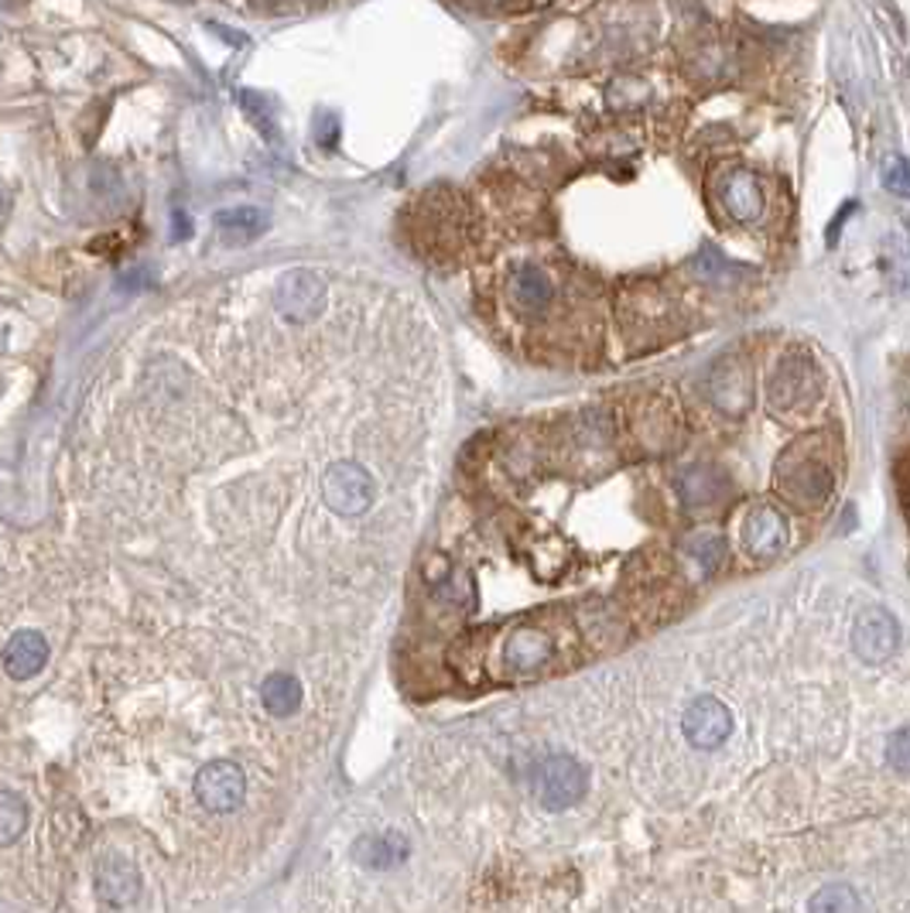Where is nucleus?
I'll return each instance as SVG.
<instances>
[{
    "label": "nucleus",
    "instance_id": "nucleus-16",
    "mask_svg": "<svg viewBox=\"0 0 910 913\" xmlns=\"http://www.w3.org/2000/svg\"><path fill=\"white\" fill-rule=\"evenodd\" d=\"M685 555L698 564L702 575H713L716 568L723 564V558H726V540L716 530H695L685 540Z\"/></svg>",
    "mask_w": 910,
    "mask_h": 913
},
{
    "label": "nucleus",
    "instance_id": "nucleus-8",
    "mask_svg": "<svg viewBox=\"0 0 910 913\" xmlns=\"http://www.w3.org/2000/svg\"><path fill=\"white\" fill-rule=\"evenodd\" d=\"M787 545V521L774 506H753L743 521V551L757 561H771Z\"/></svg>",
    "mask_w": 910,
    "mask_h": 913
},
{
    "label": "nucleus",
    "instance_id": "nucleus-19",
    "mask_svg": "<svg viewBox=\"0 0 910 913\" xmlns=\"http://www.w3.org/2000/svg\"><path fill=\"white\" fill-rule=\"evenodd\" d=\"M879 182H884L887 192L900 195V198H910V161L894 155L884 161V171H879Z\"/></svg>",
    "mask_w": 910,
    "mask_h": 913
},
{
    "label": "nucleus",
    "instance_id": "nucleus-9",
    "mask_svg": "<svg viewBox=\"0 0 910 913\" xmlns=\"http://www.w3.org/2000/svg\"><path fill=\"white\" fill-rule=\"evenodd\" d=\"M897 619L887 609H866L856 619V630H852V647L866 664H884L897 650Z\"/></svg>",
    "mask_w": 910,
    "mask_h": 913
},
{
    "label": "nucleus",
    "instance_id": "nucleus-20",
    "mask_svg": "<svg viewBox=\"0 0 910 913\" xmlns=\"http://www.w3.org/2000/svg\"><path fill=\"white\" fill-rule=\"evenodd\" d=\"M548 295H551V288H548V281L537 274V271H527V274H521V281H517V298L527 305V308H537L542 301H548Z\"/></svg>",
    "mask_w": 910,
    "mask_h": 913
},
{
    "label": "nucleus",
    "instance_id": "nucleus-11",
    "mask_svg": "<svg viewBox=\"0 0 910 913\" xmlns=\"http://www.w3.org/2000/svg\"><path fill=\"white\" fill-rule=\"evenodd\" d=\"M408 852H411V845H408V838L401 832H374V835H363L353 845L356 863L363 869H374V872L397 869L408 859Z\"/></svg>",
    "mask_w": 910,
    "mask_h": 913
},
{
    "label": "nucleus",
    "instance_id": "nucleus-6",
    "mask_svg": "<svg viewBox=\"0 0 910 913\" xmlns=\"http://www.w3.org/2000/svg\"><path fill=\"white\" fill-rule=\"evenodd\" d=\"M551 658H555V637L537 623H521L517 630L503 640V650H500V664L510 674L542 671L545 664H551Z\"/></svg>",
    "mask_w": 910,
    "mask_h": 913
},
{
    "label": "nucleus",
    "instance_id": "nucleus-12",
    "mask_svg": "<svg viewBox=\"0 0 910 913\" xmlns=\"http://www.w3.org/2000/svg\"><path fill=\"white\" fill-rule=\"evenodd\" d=\"M48 664V640L38 630H21L4 647V671L18 681L35 677Z\"/></svg>",
    "mask_w": 910,
    "mask_h": 913
},
{
    "label": "nucleus",
    "instance_id": "nucleus-2",
    "mask_svg": "<svg viewBox=\"0 0 910 913\" xmlns=\"http://www.w3.org/2000/svg\"><path fill=\"white\" fill-rule=\"evenodd\" d=\"M527 784H531L534 801L542 804V808L565 811V808L579 804L582 797H585V790H589V769L576 756L551 753V756H542L531 766Z\"/></svg>",
    "mask_w": 910,
    "mask_h": 913
},
{
    "label": "nucleus",
    "instance_id": "nucleus-17",
    "mask_svg": "<svg viewBox=\"0 0 910 913\" xmlns=\"http://www.w3.org/2000/svg\"><path fill=\"white\" fill-rule=\"evenodd\" d=\"M27 829V804L14 790H0V845H14Z\"/></svg>",
    "mask_w": 910,
    "mask_h": 913
},
{
    "label": "nucleus",
    "instance_id": "nucleus-10",
    "mask_svg": "<svg viewBox=\"0 0 910 913\" xmlns=\"http://www.w3.org/2000/svg\"><path fill=\"white\" fill-rule=\"evenodd\" d=\"M93 887L100 903L113 906V910H124L140 897V876L134 869L130 859H121V855H103L96 863L93 872Z\"/></svg>",
    "mask_w": 910,
    "mask_h": 913
},
{
    "label": "nucleus",
    "instance_id": "nucleus-3",
    "mask_svg": "<svg viewBox=\"0 0 910 913\" xmlns=\"http://www.w3.org/2000/svg\"><path fill=\"white\" fill-rule=\"evenodd\" d=\"M821 374L808 353H787L771 377V408L781 414H798L821 401Z\"/></svg>",
    "mask_w": 910,
    "mask_h": 913
},
{
    "label": "nucleus",
    "instance_id": "nucleus-22",
    "mask_svg": "<svg viewBox=\"0 0 910 913\" xmlns=\"http://www.w3.org/2000/svg\"><path fill=\"white\" fill-rule=\"evenodd\" d=\"M907 510H910V482H907Z\"/></svg>",
    "mask_w": 910,
    "mask_h": 913
},
{
    "label": "nucleus",
    "instance_id": "nucleus-14",
    "mask_svg": "<svg viewBox=\"0 0 910 913\" xmlns=\"http://www.w3.org/2000/svg\"><path fill=\"white\" fill-rule=\"evenodd\" d=\"M261 701L274 719H288L302 708V681L295 674H268L261 684Z\"/></svg>",
    "mask_w": 910,
    "mask_h": 913
},
{
    "label": "nucleus",
    "instance_id": "nucleus-4",
    "mask_svg": "<svg viewBox=\"0 0 910 913\" xmlns=\"http://www.w3.org/2000/svg\"><path fill=\"white\" fill-rule=\"evenodd\" d=\"M322 493L339 517H360L374 503V479L356 463H332L322 479Z\"/></svg>",
    "mask_w": 910,
    "mask_h": 913
},
{
    "label": "nucleus",
    "instance_id": "nucleus-18",
    "mask_svg": "<svg viewBox=\"0 0 910 913\" xmlns=\"http://www.w3.org/2000/svg\"><path fill=\"white\" fill-rule=\"evenodd\" d=\"M808 913H860V897L852 887L832 882V887H821L808 900Z\"/></svg>",
    "mask_w": 910,
    "mask_h": 913
},
{
    "label": "nucleus",
    "instance_id": "nucleus-13",
    "mask_svg": "<svg viewBox=\"0 0 910 913\" xmlns=\"http://www.w3.org/2000/svg\"><path fill=\"white\" fill-rule=\"evenodd\" d=\"M681 500H685L692 510H705V506H716L726 493H729V482L719 469L713 466H695L681 476Z\"/></svg>",
    "mask_w": 910,
    "mask_h": 913
},
{
    "label": "nucleus",
    "instance_id": "nucleus-7",
    "mask_svg": "<svg viewBox=\"0 0 910 913\" xmlns=\"http://www.w3.org/2000/svg\"><path fill=\"white\" fill-rule=\"evenodd\" d=\"M681 729H685L689 743L695 750H719L729 739V732H732V711L719 698H713V695H698L685 708Z\"/></svg>",
    "mask_w": 910,
    "mask_h": 913
},
{
    "label": "nucleus",
    "instance_id": "nucleus-15",
    "mask_svg": "<svg viewBox=\"0 0 910 913\" xmlns=\"http://www.w3.org/2000/svg\"><path fill=\"white\" fill-rule=\"evenodd\" d=\"M723 203L736 219H757L763 213V192L750 175H732L723 185Z\"/></svg>",
    "mask_w": 910,
    "mask_h": 913
},
{
    "label": "nucleus",
    "instance_id": "nucleus-1",
    "mask_svg": "<svg viewBox=\"0 0 910 913\" xmlns=\"http://www.w3.org/2000/svg\"><path fill=\"white\" fill-rule=\"evenodd\" d=\"M777 490L801 510H818L835 490V448L829 435H808L777 459Z\"/></svg>",
    "mask_w": 910,
    "mask_h": 913
},
{
    "label": "nucleus",
    "instance_id": "nucleus-5",
    "mask_svg": "<svg viewBox=\"0 0 910 913\" xmlns=\"http://www.w3.org/2000/svg\"><path fill=\"white\" fill-rule=\"evenodd\" d=\"M247 794L243 769L230 760H213L195 774V797L206 811H237Z\"/></svg>",
    "mask_w": 910,
    "mask_h": 913
},
{
    "label": "nucleus",
    "instance_id": "nucleus-21",
    "mask_svg": "<svg viewBox=\"0 0 910 913\" xmlns=\"http://www.w3.org/2000/svg\"><path fill=\"white\" fill-rule=\"evenodd\" d=\"M887 760H890L894 769H900V774H910V726H903L890 735Z\"/></svg>",
    "mask_w": 910,
    "mask_h": 913
}]
</instances>
